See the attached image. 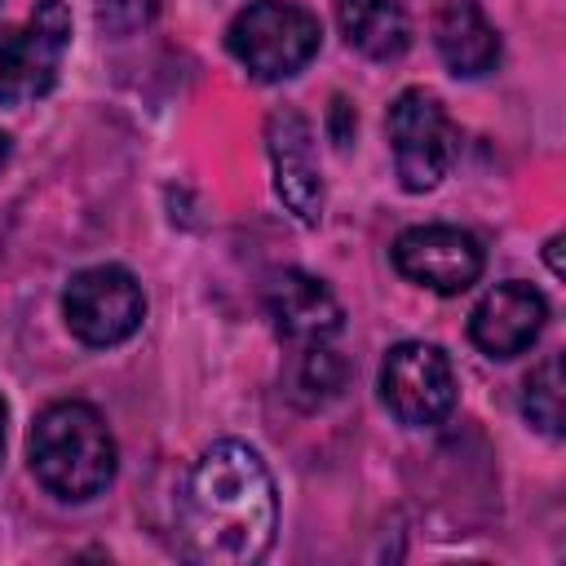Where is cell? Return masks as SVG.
Segmentation results:
<instances>
[{
	"label": "cell",
	"mask_w": 566,
	"mask_h": 566,
	"mask_svg": "<svg viewBox=\"0 0 566 566\" xmlns=\"http://www.w3.org/2000/svg\"><path fill=\"white\" fill-rule=\"evenodd\" d=\"M279 526L274 478L248 442H212L181 491V544L203 566H248L265 557Z\"/></svg>",
	"instance_id": "1"
},
{
	"label": "cell",
	"mask_w": 566,
	"mask_h": 566,
	"mask_svg": "<svg viewBox=\"0 0 566 566\" xmlns=\"http://www.w3.org/2000/svg\"><path fill=\"white\" fill-rule=\"evenodd\" d=\"M31 473L57 500H93L115 478V438L88 402H53L31 424Z\"/></svg>",
	"instance_id": "2"
},
{
	"label": "cell",
	"mask_w": 566,
	"mask_h": 566,
	"mask_svg": "<svg viewBox=\"0 0 566 566\" xmlns=\"http://www.w3.org/2000/svg\"><path fill=\"white\" fill-rule=\"evenodd\" d=\"M318 40H323L318 18L296 0H256L226 31V49L261 84L296 75L318 53Z\"/></svg>",
	"instance_id": "3"
},
{
	"label": "cell",
	"mask_w": 566,
	"mask_h": 566,
	"mask_svg": "<svg viewBox=\"0 0 566 566\" xmlns=\"http://www.w3.org/2000/svg\"><path fill=\"white\" fill-rule=\"evenodd\" d=\"M385 124H389L394 168H398L402 190H411V195L433 190L447 177V168L455 159V146H460L455 124L447 119L442 102L424 88H407V93L394 97Z\"/></svg>",
	"instance_id": "4"
},
{
	"label": "cell",
	"mask_w": 566,
	"mask_h": 566,
	"mask_svg": "<svg viewBox=\"0 0 566 566\" xmlns=\"http://www.w3.org/2000/svg\"><path fill=\"white\" fill-rule=\"evenodd\" d=\"M62 314H66V327L84 345L106 349V345L128 340L142 327L146 296H142V283L124 265H88L71 274L62 292Z\"/></svg>",
	"instance_id": "5"
},
{
	"label": "cell",
	"mask_w": 566,
	"mask_h": 566,
	"mask_svg": "<svg viewBox=\"0 0 566 566\" xmlns=\"http://www.w3.org/2000/svg\"><path fill=\"white\" fill-rule=\"evenodd\" d=\"M380 398L398 424L433 429L455 407V371L438 345L402 340L380 363Z\"/></svg>",
	"instance_id": "6"
},
{
	"label": "cell",
	"mask_w": 566,
	"mask_h": 566,
	"mask_svg": "<svg viewBox=\"0 0 566 566\" xmlns=\"http://www.w3.org/2000/svg\"><path fill=\"white\" fill-rule=\"evenodd\" d=\"M394 265L402 279L455 296L482 274V243L460 226H411L394 239Z\"/></svg>",
	"instance_id": "7"
},
{
	"label": "cell",
	"mask_w": 566,
	"mask_h": 566,
	"mask_svg": "<svg viewBox=\"0 0 566 566\" xmlns=\"http://www.w3.org/2000/svg\"><path fill=\"white\" fill-rule=\"evenodd\" d=\"M265 150H270L274 190H279L283 208L301 226H318L323 221V177H318V159H314L310 119L301 111H274L265 119Z\"/></svg>",
	"instance_id": "8"
},
{
	"label": "cell",
	"mask_w": 566,
	"mask_h": 566,
	"mask_svg": "<svg viewBox=\"0 0 566 566\" xmlns=\"http://www.w3.org/2000/svg\"><path fill=\"white\" fill-rule=\"evenodd\" d=\"M548 305L531 283H495L469 314V336L486 358H517L544 332Z\"/></svg>",
	"instance_id": "9"
},
{
	"label": "cell",
	"mask_w": 566,
	"mask_h": 566,
	"mask_svg": "<svg viewBox=\"0 0 566 566\" xmlns=\"http://www.w3.org/2000/svg\"><path fill=\"white\" fill-rule=\"evenodd\" d=\"M265 314L279 336L305 340V345H318L340 327V301L327 292V283H318L314 274H301V270L270 274Z\"/></svg>",
	"instance_id": "10"
},
{
	"label": "cell",
	"mask_w": 566,
	"mask_h": 566,
	"mask_svg": "<svg viewBox=\"0 0 566 566\" xmlns=\"http://www.w3.org/2000/svg\"><path fill=\"white\" fill-rule=\"evenodd\" d=\"M62 49L66 44L40 31L35 22L0 27V106H27L44 97L57 80Z\"/></svg>",
	"instance_id": "11"
},
{
	"label": "cell",
	"mask_w": 566,
	"mask_h": 566,
	"mask_svg": "<svg viewBox=\"0 0 566 566\" xmlns=\"http://www.w3.org/2000/svg\"><path fill=\"white\" fill-rule=\"evenodd\" d=\"M433 44L442 62L464 80L486 75L500 62V31L486 22V13L473 0H447L433 13Z\"/></svg>",
	"instance_id": "12"
},
{
	"label": "cell",
	"mask_w": 566,
	"mask_h": 566,
	"mask_svg": "<svg viewBox=\"0 0 566 566\" xmlns=\"http://www.w3.org/2000/svg\"><path fill=\"white\" fill-rule=\"evenodd\" d=\"M336 22L349 49L376 62H394L411 44V22L394 0H336Z\"/></svg>",
	"instance_id": "13"
},
{
	"label": "cell",
	"mask_w": 566,
	"mask_h": 566,
	"mask_svg": "<svg viewBox=\"0 0 566 566\" xmlns=\"http://www.w3.org/2000/svg\"><path fill=\"white\" fill-rule=\"evenodd\" d=\"M522 416H526L539 433H548V438L562 433V358H557V354H548V358L526 376V385H522Z\"/></svg>",
	"instance_id": "14"
},
{
	"label": "cell",
	"mask_w": 566,
	"mask_h": 566,
	"mask_svg": "<svg viewBox=\"0 0 566 566\" xmlns=\"http://www.w3.org/2000/svg\"><path fill=\"white\" fill-rule=\"evenodd\" d=\"M340 380H345V363L332 349H323V340L310 345L301 358V371H296V389H310L305 402H327L340 389Z\"/></svg>",
	"instance_id": "15"
},
{
	"label": "cell",
	"mask_w": 566,
	"mask_h": 566,
	"mask_svg": "<svg viewBox=\"0 0 566 566\" xmlns=\"http://www.w3.org/2000/svg\"><path fill=\"white\" fill-rule=\"evenodd\" d=\"M150 18H155V0H102V9H97V22L111 35H128V31L146 27Z\"/></svg>",
	"instance_id": "16"
},
{
	"label": "cell",
	"mask_w": 566,
	"mask_h": 566,
	"mask_svg": "<svg viewBox=\"0 0 566 566\" xmlns=\"http://www.w3.org/2000/svg\"><path fill=\"white\" fill-rule=\"evenodd\" d=\"M31 22H35L40 31H49L53 40L71 44V9H66L62 0H35V9H31Z\"/></svg>",
	"instance_id": "17"
},
{
	"label": "cell",
	"mask_w": 566,
	"mask_h": 566,
	"mask_svg": "<svg viewBox=\"0 0 566 566\" xmlns=\"http://www.w3.org/2000/svg\"><path fill=\"white\" fill-rule=\"evenodd\" d=\"M354 128H358V119H354V106L345 102V97H332V106H327V137L345 150L349 142H354Z\"/></svg>",
	"instance_id": "18"
},
{
	"label": "cell",
	"mask_w": 566,
	"mask_h": 566,
	"mask_svg": "<svg viewBox=\"0 0 566 566\" xmlns=\"http://www.w3.org/2000/svg\"><path fill=\"white\" fill-rule=\"evenodd\" d=\"M548 265H553V274H562V234L548 239Z\"/></svg>",
	"instance_id": "19"
},
{
	"label": "cell",
	"mask_w": 566,
	"mask_h": 566,
	"mask_svg": "<svg viewBox=\"0 0 566 566\" xmlns=\"http://www.w3.org/2000/svg\"><path fill=\"white\" fill-rule=\"evenodd\" d=\"M4 164H9V137L0 133V168H4Z\"/></svg>",
	"instance_id": "20"
},
{
	"label": "cell",
	"mask_w": 566,
	"mask_h": 566,
	"mask_svg": "<svg viewBox=\"0 0 566 566\" xmlns=\"http://www.w3.org/2000/svg\"><path fill=\"white\" fill-rule=\"evenodd\" d=\"M4 416L9 411H4V398H0V451H4Z\"/></svg>",
	"instance_id": "21"
}]
</instances>
